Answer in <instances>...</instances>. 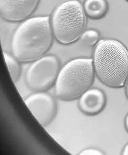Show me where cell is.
<instances>
[{"label":"cell","instance_id":"obj_1","mask_svg":"<svg viewBox=\"0 0 128 155\" xmlns=\"http://www.w3.org/2000/svg\"><path fill=\"white\" fill-rule=\"evenodd\" d=\"M53 37L49 16L25 20L13 35L11 42L13 55L22 63L35 61L50 49Z\"/></svg>","mask_w":128,"mask_h":155},{"label":"cell","instance_id":"obj_2","mask_svg":"<svg viewBox=\"0 0 128 155\" xmlns=\"http://www.w3.org/2000/svg\"><path fill=\"white\" fill-rule=\"evenodd\" d=\"M93 62L95 73L104 84L113 88L124 85L128 76V51L122 43L111 39L99 41Z\"/></svg>","mask_w":128,"mask_h":155},{"label":"cell","instance_id":"obj_3","mask_svg":"<svg viewBox=\"0 0 128 155\" xmlns=\"http://www.w3.org/2000/svg\"><path fill=\"white\" fill-rule=\"evenodd\" d=\"M94 71L91 58H76L69 61L60 70L57 78V97L66 101L80 97L92 85Z\"/></svg>","mask_w":128,"mask_h":155},{"label":"cell","instance_id":"obj_4","mask_svg":"<svg viewBox=\"0 0 128 155\" xmlns=\"http://www.w3.org/2000/svg\"><path fill=\"white\" fill-rule=\"evenodd\" d=\"M53 36L62 45L74 43L82 37L87 24L84 6L78 0H69L57 6L52 14Z\"/></svg>","mask_w":128,"mask_h":155},{"label":"cell","instance_id":"obj_5","mask_svg":"<svg viewBox=\"0 0 128 155\" xmlns=\"http://www.w3.org/2000/svg\"><path fill=\"white\" fill-rule=\"evenodd\" d=\"M60 70V62L56 55L43 56L34 61L27 70V86L36 92L46 91L56 83Z\"/></svg>","mask_w":128,"mask_h":155},{"label":"cell","instance_id":"obj_6","mask_svg":"<svg viewBox=\"0 0 128 155\" xmlns=\"http://www.w3.org/2000/svg\"><path fill=\"white\" fill-rule=\"evenodd\" d=\"M24 102L38 123L46 127L56 116L57 105L51 94L44 91H38L29 95Z\"/></svg>","mask_w":128,"mask_h":155},{"label":"cell","instance_id":"obj_7","mask_svg":"<svg viewBox=\"0 0 128 155\" xmlns=\"http://www.w3.org/2000/svg\"><path fill=\"white\" fill-rule=\"evenodd\" d=\"M40 0H0L2 18L11 22L24 21L35 11Z\"/></svg>","mask_w":128,"mask_h":155},{"label":"cell","instance_id":"obj_8","mask_svg":"<svg viewBox=\"0 0 128 155\" xmlns=\"http://www.w3.org/2000/svg\"><path fill=\"white\" fill-rule=\"evenodd\" d=\"M106 104L104 92L99 89H89L79 98L78 106L85 114H97L101 112Z\"/></svg>","mask_w":128,"mask_h":155},{"label":"cell","instance_id":"obj_9","mask_svg":"<svg viewBox=\"0 0 128 155\" xmlns=\"http://www.w3.org/2000/svg\"><path fill=\"white\" fill-rule=\"evenodd\" d=\"M84 8L89 17L99 19L105 15L108 10V5L105 0H86Z\"/></svg>","mask_w":128,"mask_h":155},{"label":"cell","instance_id":"obj_10","mask_svg":"<svg viewBox=\"0 0 128 155\" xmlns=\"http://www.w3.org/2000/svg\"><path fill=\"white\" fill-rule=\"evenodd\" d=\"M3 55L11 79L13 82L16 83L19 80L21 73L19 61L13 55L6 52H3Z\"/></svg>","mask_w":128,"mask_h":155},{"label":"cell","instance_id":"obj_11","mask_svg":"<svg viewBox=\"0 0 128 155\" xmlns=\"http://www.w3.org/2000/svg\"><path fill=\"white\" fill-rule=\"evenodd\" d=\"M100 38V34L97 30H88L85 31L81 37L82 41L88 46H94L96 45Z\"/></svg>","mask_w":128,"mask_h":155},{"label":"cell","instance_id":"obj_12","mask_svg":"<svg viewBox=\"0 0 128 155\" xmlns=\"http://www.w3.org/2000/svg\"><path fill=\"white\" fill-rule=\"evenodd\" d=\"M102 152L95 148H87L83 150L80 155H104Z\"/></svg>","mask_w":128,"mask_h":155},{"label":"cell","instance_id":"obj_13","mask_svg":"<svg viewBox=\"0 0 128 155\" xmlns=\"http://www.w3.org/2000/svg\"><path fill=\"white\" fill-rule=\"evenodd\" d=\"M122 155H128V143L126 144L122 152Z\"/></svg>","mask_w":128,"mask_h":155},{"label":"cell","instance_id":"obj_14","mask_svg":"<svg viewBox=\"0 0 128 155\" xmlns=\"http://www.w3.org/2000/svg\"><path fill=\"white\" fill-rule=\"evenodd\" d=\"M125 125L127 131L128 132V114L126 117L125 120Z\"/></svg>","mask_w":128,"mask_h":155},{"label":"cell","instance_id":"obj_15","mask_svg":"<svg viewBox=\"0 0 128 155\" xmlns=\"http://www.w3.org/2000/svg\"><path fill=\"white\" fill-rule=\"evenodd\" d=\"M126 95H127V98L128 99V81H127V86L126 87Z\"/></svg>","mask_w":128,"mask_h":155},{"label":"cell","instance_id":"obj_16","mask_svg":"<svg viewBox=\"0 0 128 155\" xmlns=\"http://www.w3.org/2000/svg\"></svg>","mask_w":128,"mask_h":155}]
</instances>
